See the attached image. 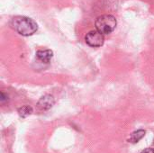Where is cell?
Returning a JSON list of instances; mask_svg holds the SVG:
<instances>
[{"instance_id":"obj_1","label":"cell","mask_w":154,"mask_h":153,"mask_svg":"<svg viewBox=\"0 0 154 153\" xmlns=\"http://www.w3.org/2000/svg\"><path fill=\"white\" fill-rule=\"evenodd\" d=\"M11 27L20 35L32 36L38 30V24L32 18L23 15H16L11 19Z\"/></svg>"},{"instance_id":"obj_2","label":"cell","mask_w":154,"mask_h":153,"mask_svg":"<svg viewBox=\"0 0 154 153\" xmlns=\"http://www.w3.org/2000/svg\"><path fill=\"white\" fill-rule=\"evenodd\" d=\"M117 25V21L116 17L112 14H103L97 18L95 22V26L97 31L102 34H109L116 29Z\"/></svg>"},{"instance_id":"obj_3","label":"cell","mask_w":154,"mask_h":153,"mask_svg":"<svg viewBox=\"0 0 154 153\" xmlns=\"http://www.w3.org/2000/svg\"><path fill=\"white\" fill-rule=\"evenodd\" d=\"M85 41L88 46L93 48H97V47H101L104 44L105 38H104V34H102L98 31H90L86 34Z\"/></svg>"},{"instance_id":"obj_4","label":"cell","mask_w":154,"mask_h":153,"mask_svg":"<svg viewBox=\"0 0 154 153\" xmlns=\"http://www.w3.org/2000/svg\"><path fill=\"white\" fill-rule=\"evenodd\" d=\"M54 104H55V99L51 95H44L39 99L37 106L41 111H47L51 109L54 106Z\"/></svg>"},{"instance_id":"obj_5","label":"cell","mask_w":154,"mask_h":153,"mask_svg":"<svg viewBox=\"0 0 154 153\" xmlns=\"http://www.w3.org/2000/svg\"><path fill=\"white\" fill-rule=\"evenodd\" d=\"M53 57V52L48 49H42L36 51V58L42 63H49Z\"/></svg>"},{"instance_id":"obj_6","label":"cell","mask_w":154,"mask_h":153,"mask_svg":"<svg viewBox=\"0 0 154 153\" xmlns=\"http://www.w3.org/2000/svg\"><path fill=\"white\" fill-rule=\"evenodd\" d=\"M145 131L144 130H138V131H135L134 133H133L131 134V137L129 138V142L131 143H137L139 142L144 136H145Z\"/></svg>"},{"instance_id":"obj_7","label":"cell","mask_w":154,"mask_h":153,"mask_svg":"<svg viewBox=\"0 0 154 153\" xmlns=\"http://www.w3.org/2000/svg\"><path fill=\"white\" fill-rule=\"evenodd\" d=\"M32 113V108L29 106H25L20 107L18 109V115L22 118H25V117L31 115Z\"/></svg>"},{"instance_id":"obj_8","label":"cell","mask_w":154,"mask_h":153,"mask_svg":"<svg viewBox=\"0 0 154 153\" xmlns=\"http://www.w3.org/2000/svg\"><path fill=\"white\" fill-rule=\"evenodd\" d=\"M7 100H8V96H5V93H4V92H1V98H0L1 103H2V104H4V103H5V102H6Z\"/></svg>"},{"instance_id":"obj_9","label":"cell","mask_w":154,"mask_h":153,"mask_svg":"<svg viewBox=\"0 0 154 153\" xmlns=\"http://www.w3.org/2000/svg\"><path fill=\"white\" fill-rule=\"evenodd\" d=\"M141 153H154V149L147 148V149H144Z\"/></svg>"}]
</instances>
